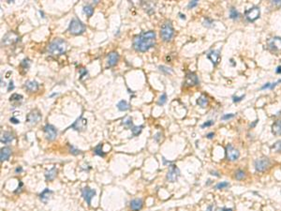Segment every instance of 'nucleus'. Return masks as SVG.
Instances as JSON below:
<instances>
[{"mask_svg":"<svg viewBox=\"0 0 281 211\" xmlns=\"http://www.w3.org/2000/svg\"><path fill=\"white\" fill-rule=\"evenodd\" d=\"M156 43V32L145 31L140 33L133 39V47L138 52H146L155 46Z\"/></svg>","mask_w":281,"mask_h":211,"instance_id":"1","label":"nucleus"},{"mask_svg":"<svg viewBox=\"0 0 281 211\" xmlns=\"http://www.w3.org/2000/svg\"><path fill=\"white\" fill-rule=\"evenodd\" d=\"M67 50V42L62 39H53L48 46V52L53 54H62Z\"/></svg>","mask_w":281,"mask_h":211,"instance_id":"2","label":"nucleus"},{"mask_svg":"<svg viewBox=\"0 0 281 211\" xmlns=\"http://www.w3.org/2000/svg\"><path fill=\"white\" fill-rule=\"evenodd\" d=\"M68 31L72 35H81L86 31V25H84L81 20L78 18H73L69 23Z\"/></svg>","mask_w":281,"mask_h":211,"instance_id":"3","label":"nucleus"},{"mask_svg":"<svg viewBox=\"0 0 281 211\" xmlns=\"http://www.w3.org/2000/svg\"><path fill=\"white\" fill-rule=\"evenodd\" d=\"M174 35V29L170 22L162 24L160 28V37L164 41H170Z\"/></svg>","mask_w":281,"mask_h":211,"instance_id":"4","label":"nucleus"},{"mask_svg":"<svg viewBox=\"0 0 281 211\" xmlns=\"http://www.w3.org/2000/svg\"><path fill=\"white\" fill-rule=\"evenodd\" d=\"M180 176V170L178 169V167L174 164H171L169 166V170L167 173V180L170 182H175L177 180V178Z\"/></svg>","mask_w":281,"mask_h":211,"instance_id":"5","label":"nucleus"},{"mask_svg":"<svg viewBox=\"0 0 281 211\" xmlns=\"http://www.w3.org/2000/svg\"><path fill=\"white\" fill-rule=\"evenodd\" d=\"M245 15H246V20L249 21V22H254V21H256L257 19L260 18V15H261L260 8H259V7H253V8H251V9L246 10Z\"/></svg>","mask_w":281,"mask_h":211,"instance_id":"6","label":"nucleus"},{"mask_svg":"<svg viewBox=\"0 0 281 211\" xmlns=\"http://www.w3.org/2000/svg\"><path fill=\"white\" fill-rule=\"evenodd\" d=\"M86 127H87V119L83 118L82 115L71 126L68 127V129H73L77 131H82L86 129Z\"/></svg>","mask_w":281,"mask_h":211,"instance_id":"7","label":"nucleus"},{"mask_svg":"<svg viewBox=\"0 0 281 211\" xmlns=\"http://www.w3.org/2000/svg\"><path fill=\"white\" fill-rule=\"evenodd\" d=\"M43 131L45 133L46 139L49 141H53L56 138L57 136V130L54 126L51 125V124H46L43 128Z\"/></svg>","mask_w":281,"mask_h":211,"instance_id":"8","label":"nucleus"},{"mask_svg":"<svg viewBox=\"0 0 281 211\" xmlns=\"http://www.w3.org/2000/svg\"><path fill=\"white\" fill-rule=\"evenodd\" d=\"M267 45H268V48L272 52H280L281 51V38L275 37V38L268 39Z\"/></svg>","mask_w":281,"mask_h":211,"instance_id":"9","label":"nucleus"},{"mask_svg":"<svg viewBox=\"0 0 281 211\" xmlns=\"http://www.w3.org/2000/svg\"><path fill=\"white\" fill-rule=\"evenodd\" d=\"M225 152H226L227 159L229 161H231L238 160L239 156H240V153H239V151L236 148H234L232 145H228L226 146V151H225Z\"/></svg>","mask_w":281,"mask_h":211,"instance_id":"10","label":"nucleus"},{"mask_svg":"<svg viewBox=\"0 0 281 211\" xmlns=\"http://www.w3.org/2000/svg\"><path fill=\"white\" fill-rule=\"evenodd\" d=\"M269 165H270V161L267 158H261V159L255 161V169L257 172L265 171Z\"/></svg>","mask_w":281,"mask_h":211,"instance_id":"11","label":"nucleus"},{"mask_svg":"<svg viewBox=\"0 0 281 211\" xmlns=\"http://www.w3.org/2000/svg\"><path fill=\"white\" fill-rule=\"evenodd\" d=\"M40 119H41V114L37 109L31 111L29 114L26 116V121L30 124H37L38 122L40 121Z\"/></svg>","mask_w":281,"mask_h":211,"instance_id":"12","label":"nucleus"},{"mask_svg":"<svg viewBox=\"0 0 281 211\" xmlns=\"http://www.w3.org/2000/svg\"><path fill=\"white\" fill-rule=\"evenodd\" d=\"M95 195H96V191L90 189L89 187H86L82 190V198L86 200L88 205H91V200Z\"/></svg>","mask_w":281,"mask_h":211,"instance_id":"13","label":"nucleus"},{"mask_svg":"<svg viewBox=\"0 0 281 211\" xmlns=\"http://www.w3.org/2000/svg\"><path fill=\"white\" fill-rule=\"evenodd\" d=\"M19 40V37L13 32H9L7 33L3 39H2V44L4 45H9L11 43H14V42H17Z\"/></svg>","mask_w":281,"mask_h":211,"instance_id":"14","label":"nucleus"},{"mask_svg":"<svg viewBox=\"0 0 281 211\" xmlns=\"http://www.w3.org/2000/svg\"><path fill=\"white\" fill-rule=\"evenodd\" d=\"M185 83L188 87H193V86H197L199 83V78L194 72H189L186 75V80H185Z\"/></svg>","mask_w":281,"mask_h":211,"instance_id":"15","label":"nucleus"},{"mask_svg":"<svg viewBox=\"0 0 281 211\" xmlns=\"http://www.w3.org/2000/svg\"><path fill=\"white\" fill-rule=\"evenodd\" d=\"M207 58L214 64V66L217 65L220 59V51L219 50H213L207 54Z\"/></svg>","mask_w":281,"mask_h":211,"instance_id":"16","label":"nucleus"},{"mask_svg":"<svg viewBox=\"0 0 281 211\" xmlns=\"http://www.w3.org/2000/svg\"><path fill=\"white\" fill-rule=\"evenodd\" d=\"M119 61V54L116 52H111L109 54L107 57V63L110 67H114Z\"/></svg>","mask_w":281,"mask_h":211,"instance_id":"17","label":"nucleus"},{"mask_svg":"<svg viewBox=\"0 0 281 211\" xmlns=\"http://www.w3.org/2000/svg\"><path fill=\"white\" fill-rule=\"evenodd\" d=\"M11 155V149L9 146H5L3 148H1V151H0V161L1 162L8 161Z\"/></svg>","mask_w":281,"mask_h":211,"instance_id":"18","label":"nucleus"},{"mask_svg":"<svg viewBox=\"0 0 281 211\" xmlns=\"http://www.w3.org/2000/svg\"><path fill=\"white\" fill-rule=\"evenodd\" d=\"M143 205H144V202L142 199L137 198V199H133L130 202V208L132 211H140L143 208Z\"/></svg>","mask_w":281,"mask_h":211,"instance_id":"19","label":"nucleus"},{"mask_svg":"<svg viewBox=\"0 0 281 211\" xmlns=\"http://www.w3.org/2000/svg\"><path fill=\"white\" fill-rule=\"evenodd\" d=\"M24 87L29 92H36L38 90V83L36 81H27L24 83Z\"/></svg>","mask_w":281,"mask_h":211,"instance_id":"20","label":"nucleus"},{"mask_svg":"<svg viewBox=\"0 0 281 211\" xmlns=\"http://www.w3.org/2000/svg\"><path fill=\"white\" fill-rule=\"evenodd\" d=\"M13 140H14V135L9 131H4L1 135V139H0L2 144H9Z\"/></svg>","mask_w":281,"mask_h":211,"instance_id":"21","label":"nucleus"},{"mask_svg":"<svg viewBox=\"0 0 281 211\" xmlns=\"http://www.w3.org/2000/svg\"><path fill=\"white\" fill-rule=\"evenodd\" d=\"M272 133L276 136L281 135V120H276L272 125Z\"/></svg>","mask_w":281,"mask_h":211,"instance_id":"22","label":"nucleus"},{"mask_svg":"<svg viewBox=\"0 0 281 211\" xmlns=\"http://www.w3.org/2000/svg\"><path fill=\"white\" fill-rule=\"evenodd\" d=\"M56 176H57V169H56L55 167L51 168L49 171H47L45 173V178H46L47 181H53L55 178Z\"/></svg>","mask_w":281,"mask_h":211,"instance_id":"23","label":"nucleus"},{"mask_svg":"<svg viewBox=\"0 0 281 211\" xmlns=\"http://www.w3.org/2000/svg\"><path fill=\"white\" fill-rule=\"evenodd\" d=\"M51 194H53V191H52L51 190H49V189H45L43 191H42V192L39 194V198H40V200H41L42 202L47 203V201H48V199L50 198V195H51Z\"/></svg>","mask_w":281,"mask_h":211,"instance_id":"24","label":"nucleus"},{"mask_svg":"<svg viewBox=\"0 0 281 211\" xmlns=\"http://www.w3.org/2000/svg\"><path fill=\"white\" fill-rule=\"evenodd\" d=\"M116 106H117L118 110H119V111H122V112H124V111H128V110L130 108V105L128 103V102L125 101V100L120 101V102L117 103Z\"/></svg>","mask_w":281,"mask_h":211,"instance_id":"25","label":"nucleus"},{"mask_svg":"<svg viewBox=\"0 0 281 211\" xmlns=\"http://www.w3.org/2000/svg\"><path fill=\"white\" fill-rule=\"evenodd\" d=\"M197 104H198L199 106H201L202 108H205L207 105H208V100H207V98L205 97V96H201V97H199L198 98H197Z\"/></svg>","mask_w":281,"mask_h":211,"instance_id":"26","label":"nucleus"},{"mask_svg":"<svg viewBox=\"0 0 281 211\" xmlns=\"http://www.w3.org/2000/svg\"><path fill=\"white\" fill-rule=\"evenodd\" d=\"M23 101V96L22 95H20V94H17V93H14V94H12L11 96H10V98H9V102H16V103H18V102H21Z\"/></svg>","mask_w":281,"mask_h":211,"instance_id":"27","label":"nucleus"},{"mask_svg":"<svg viewBox=\"0 0 281 211\" xmlns=\"http://www.w3.org/2000/svg\"><path fill=\"white\" fill-rule=\"evenodd\" d=\"M102 144H98L95 148H94V153L96 154V155H97V156H100V157H105V153L102 151Z\"/></svg>","mask_w":281,"mask_h":211,"instance_id":"28","label":"nucleus"},{"mask_svg":"<svg viewBox=\"0 0 281 211\" xmlns=\"http://www.w3.org/2000/svg\"><path fill=\"white\" fill-rule=\"evenodd\" d=\"M82 11L86 13L88 17H91L93 15V13H94V8L91 5H86V6H83V8H82Z\"/></svg>","mask_w":281,"mask_h":211,"instance_id":"29","label":"nucleus"},{"mask_svg":"<svg viewBox=\"0 0 281 211\" xmlns=\"http://www.w3.org/2000/svg\"><path fill=\"white\" fill-rule=\"evenodd\" d=\"M143 129H144V126L140 125V126H133L130 130L132 131V135L133 136H138L140 132H142Z\"/></svg>","mask_w":281,"mask_h":211,"instance_id":"30","label":"nucleus"},{"mask_svg":"<svg viewBox=\"0 0 281 211\" xmlns=\"http://www.w3.org/2000/svg\"><path fill=\"white\" fill-rule=\"evenodd\" d=\"M124 126H126V127H128L129 129H131L132 127L134 126L133 125V122H132V118L131 117H128L126 120H124L123 121V123H122Z\"/></svg>","mask_w":281,"mask_h":211,"instance_id":"31","label":"nucleus"},{"mask_svg":"<svg viewBox=\"0 0 281 211\" xmlns=\"http://www.w3.org/2000/svg\"><path fill=\"white\" fill-rule=\"evenodd\" d=\"M238 16H239V13L236 10V9L231 8V9H230V18L231 19H237Z\"/></svg>","mask_w":281,"mask_h":211,"instance_id":"32","label":"nucleus"},{"mask_svg":"<svg viewBox=\"0 0 281 211\" xmlns=\"http://www.w3.org/2000/svg\"><path fill=\"white\" fill-rule=\"evenodd\" d=\"M245 176H246V175H245V172H244V171H242V170H238V171H236V173H235V178H236L237 180H242Z\"/></svg>","mask_w":281,"mask_h":211,"instance_id":"33","label":"nucleus"},{"mask_svg":"<svg viewBox=\"0 0 281 211\" xmlns=\"http://www.w3.org/2000/svg\"><path fill=\"white\" fill-rule=\"evenodd\" d=\"M271 148H272L273 150L276 151V152H281V141H277L276 143H275V144L271 146Z\"/></svg>","mask_w":281,"mask_h":211,"instance_id":"34","label":"nucleus"},{"mask_svg":"<svg viewBox=\"0 0 281 211\" xmlns=\"http://www.w3.org/2000/svg\"><path fill=\"white\" fill-rule=\"evenodd\" d=\"M229 186H230L229 182L224 181V182H220V183H218V184H217L216 189H217V190H221V189H225V188H227V187H229Z\"/></svg>","mask_w":281,"mask_h":211,"instance_id":"35","label":"nucleus"},{"mask_svg":"<svg viewBox=\"0 0 281 211\" xmlns=\"http://www.w3.org/2000/svg\"><path fill=\"white\" fill-rule=\"evenodd\" d=\"M166 102H167V95H166V93H163V94L159 97V102H158V104H159V105H163V104L166 103Z\"/></svg>","mask_w":281,"mask_h":211,"instance_id":"36","label":"nucleus"},{"mask_svg":"<svg viewBox=\"0 0 281 211\" xmlns=\"http://www.w3.org/2000/svg\"><path fill=\"white\" fill-rule=\"evenodd\" d=\"M29 66H30V60L28 59V58H26V59H24L23 61H22V63H21V67L22 68H24V69H28V68H29Z\"/></svg>","mask_w":281,"mask_h":211,"instance_id":"37","label":"nucleus"},{"mask_svg":"<svg viewBox=\"0 0 281 211\" xmlns=\"http://www.w3.org/2000/svg\"><path fill=\"white\" fill-rule=\"evenodd\" d=\"M159 68L160 72H164V73H167V74L173 72V70H172L170 68H167V67H165V66H159Z\"/></svg>","mask_w":281,"mask_h":211,"instance_id":"38","label":"nucleus"},{"mask_svg":"<svg viewBox=\"0 0 281 211\" xmlns=\"http://www.w3.org/2000/svg\"><path fill=\"white\" fill-rule=\"evenodd\" d=\"M69 150H70V153L73 154V155H78V154L81 153V151L78 150V149H75L73 146H69Z\"/></svg>","mask_w":281,"mask_h":211,"instance_id":"39","label":"nucleus"},{"mask_svg":"<svg viewBox=\"0 0 281 211\" xmlns=\"http://www.w3.org/2000/svg\"><path fill=\"white\" fill-rule=\"evenodd\" d=\"M197 5H198V1H197V0H194V1H190V2L188 3V9H192V8L196 7Z\"/></svg>","mask_w":281,"mask_h":211,"instance_id":"40","label":"nucleus"},{"mask_svg":"<svg viewBox=\"0 0 281 211\" xmlns=\"http://www.w3.org/2000/svg\"><path fill=\"white\" fill-rule=\"evenodd\" d=\"M87 73H88V72H87V70H86V68H80V74H81V79H82V77H83V76H86V75Z\"/></svg>","mask_w":281,"mask_h":211,"instance_id":"41","label":"nucleus"},{"mask_svg":"<svg viewBox=\"0 0 281 211\" xmlns=\"http://www.w3.org/2000/svg\"><path fill=\"white\" fill-rule=\"evenodd\" d=\"M245 98V95H242L241 97H232V101L234 102H241L243 98Z\"/></svg>","mask_w":281,"mask_h":211,"instance_id":"42","label":"nucleus"},{"mask_svg":"<svg viewBox=\"0 0 281 211\" xmlns=\"http://www.w3.org/2000/svg\"><path fill=\"white\" fill-rule=\"evenodd\" d=\"M215 122L213 121V120H209V121H206L205 123H203V125H202V128H205V127H210V126H212L213 124H214Z\"/></svg>","mask_w":281,"mask_h":211,"instance_id":"43","label":"nucleus"},{"mask_svg":"<svg viewBox=\"0 0 281 211\" xmlns=\"http://www.w3.org/2000/svg\"><path fill=\"white\" fill-rule=\"evenodd\" d=\"M232 117H234V115L233 114H229V115H224L221 117V119L222 120H227V119H230V118H232Z\"/></svg>","mask_w":281,"mask_h":211,"instance_id":"44","label":"nucleus"},{"mask_svg":"<svg viewBox=\"0 0 281 211\" xmlns=\"http://www.w3.org/2000/svg\"><path fill=\"white\" fill-rule=\"evenodd\" d=\"M9 120H10V122H11V123H13V124H19V123H20V120L16 119V118L14 117H11Z\"/></svg>","mask_w":281,"mask_h":211,"instance_id":"45","label":"nucleus"},{"mask_svg":"<svg viewBox=\"0 0 281 211\" xmlns=\"http://www.w3.org/2000/svg\"><path fill=\"white\" fill-rule=\"evenodd\" d=\"M13 88H14L13 81H10V82H9V87H8V91H10V90H12Z\"/></svg>","mask_w":281,"mask_h":211,"instance_id":"46","label":"nucleus"},{"mask_svg":"<svg viewBox=\"0 0 281 211\" xmlns=\"http://www.w3.org/2000/svg\"><path fill=\"white\" fill-rule=\"evenodd\" d=\"M160 135H162L160 132H159V133H157L156 135L154 136V139L157 141V142H159V137H160Z\"/></svg>","mask_w":281,"mask_h":211,"instance_id":"47","label":"nucleus"},{"mask_svg":"<svg viewBox=\"0 0 281 211\" xmlns=\"http://www.w3.org/2000/svg\"><path fill=\"white\" fill-rule=\"evenodd\" d=\"M273 4L281 7V0H275V1H273Z\"/></svg>","mask_w":281,"mask_h":211,"instance_id":"48","label":"nucleus"},{"mask_svg":"<svg viewBox=\"0 0 281 211\" xmlns=\"http://www.w3.org/2000/svg\"><path fill=\"white\" fill-rule=\"evenodd\" d=\"M270 87H271V83H267L266 84H264V86L261 87V89H265V88H270Z\"/></svg>","mask_w":281,"mask_h":211,"instance_id":"49","label":"nucleus"},{"mask_svg":"<svg viewBox=\"0 0 281 211\" xmlns=\"http://www.w3.org/2000/svg\"><path fill=\"white\" fill-rule=\"evenodd\" d=\"M214 136H215V133H214V132H210V133H208V134H207V136H206V137H207L208 139H212Z\"/></svg>","mask_w":281,"mask_h":211,"instance_id":"50","label":"nucleus"},{"mask_svg":"<svg viewBox=\"0 0 281 211\" xmlns=\"http://www.w3.org/2000/svg\"><path fill=\"white\" fill-rule=\"evenodd\" d=\"M211 24H212V22L209 21L208 19H207L206 21H204V25H205V26H210V25H211Z\"/></svg>","mask_w":281,"mask_h":211,"instance_id":"51","label":"nucleus"},{"mask_svg":"<svg viewBox=\"0 0 281 211\" xmlns=\"http://www.w3.org/2000/svg\"><path fill=\"white\" fill-rule=\"evenodd\" d=\"M23 171V168L22 167H18L15 169V173H21Z\"/></svg>","mask_w":281,"mask_h":211,"instance_id":"52","label":"nucleus"},{"mask_svg":"<svg viewBox=\"0 0 281 211\" xmlns=\"http://www.w3.org/2000/svg\"><path fill=\"white\" fill-rule=\"evenodd\" d=\"M22 187H23V183H22V182L20 181V186L18 187V190H17V191H15V192H18V191H21V188H22Z\"/></svg>","mask_w":281,"mask_h":211,"instance_id":"53","label":"nucleus"},{"mask_svg":"<svg viewBox=\"0 0 281 211\" xmlns=\"http://www.w3.org/2000/svg\"><path fill=\"white\" fill-rule=\"evenodd\" d=\"M212 210H213V205H209L205 211H212Z\"/></svg>","mask_w":281,"mask_h":211,"instance_id":"54","label":"nucleus"},{"mask_svg":"<svg viewBox=\"0 0 281 211\" xmlns=\"http://www.w3.org/2000/svg\"><path fill=\"white\" fill-rule=\"evenodd\" d=\"M220 211H233L232 208H222Z\"/></svg>","mask_w":281,"mask_h":211,"instance_id":"55","label":"nucleus"},{"mask_svg":"<svg viewBox=\"0 0 281 211\" xmlns=\"http://www.w3.org/2000/svg\"><path fill=\"white\" fill-rule=\"evenodd\" d=\"M276 73H280V72H281V67H280V66L277 67V69L276 70Z\"/></svg>","mask_w":281,"mask_h":211,"instance_id":"56","label":"nucleus"},{"mask_svg":"<svg viewBox=\"0 0 281 211\" xmlns=\"http://www.w3.org/2000/svg\"><path fill=\"white\" fill-rule=\"evenodd\" d=\"M179 15H180V18L181 19H186V16H185V14H182V13H179Z\"/></svg>","mask_w":281,"mask_h":211,"instance_id":"57","label":"nucleus"},{"mask_svg":"<svg viewBox=\"0 0 281 211\" xmlns=\"http://www.w3.org/2000/svg\"><path fill=\"white\" fill-rule=\"evenodd\" d=\"M258 121H259V120H256V121H255L254 123H253V124H251V125H250V127H251V128H252V127H254V126L256 125V123H257Z\"/></svg>","mask_w":281,"mask_h":211,"instance_id":"58","label":"nucleus"},{"mask_svg":"<svg viewBox=\"0 0 281 211\" xmlns=\"http://www.w3.org/2000/svg\"><path fill=\"white\" fill-rule=\"evenodd\" d=\"M211 175H213V176L215 175V176H219V175H217V172H212V174H211Z\"/></svg>","mask_w":281,"mask_h":211,"instance_id":"59","label":"nucleus"}]
</instances>
